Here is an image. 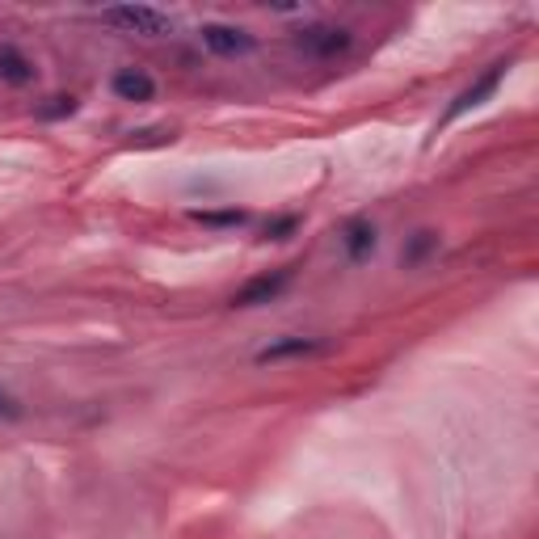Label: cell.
I'll return each mask as SVG.
<instances>
[{
	"label": "cell",
	"instance_id": "277c9868",
	"mask_svg": "<svg viewBox=\"0 0 539 539\" xmlns=\"http://www.w3.org/2000/svg\"><path fill=\"white\" fill-rule=\"evenodd\" d=\"M291 283V274L287 270H278V274H262V278H253V283H245L241 291H236L232 304L236 308H257V304H270V299L278 295Z\"/></svg>",
	"mask_w": 539,
	"mask_h": 539
},
{
	"label": "cell",
	"instance_id": "8fae6325",
	"mask_svg": "<svg viewBox=\"0 0 539 539\" xmlns=\"http://www.w3.org/2000/svg\"><path fill=\"white\" fill-rule=\"evenodd\" d=\"M0 417H22V409L13 405V396H9V392H0Z\"/></svg>",
	"mask_w": 539,
	"mask_h": 539
},
{
	"label": "cell",
	"instance_id": "8992f818",
	"mask_svg": "<svg viewBox=\"0 0 539 539\" xmlns=\"http://www.w3.org/2000/svg\"><path fill=\"white\" fill-rule=\"evenodd\" d=\"M325 346L312 342V337H283L266 350H257V363H283V358H308V354H321Z\"/></svg>",
	"mask_w": 539,
	"mask_h": 539
},
{
	"label": "cell",
	"instance_id": "6da1fadb",
	"mask_svg": "<svg viewBox=\"0 0 539 539\" xmlns=\"http://www.w3.org/2000/svg\"><path fill=\"white\" fill-rule=\"evenodd\" d=\"M102 17L110 26L127 30V34H144V38H161V34L173 30V17L161 13V9H152V5H114Z\"/></svg>",
	"mask_w": 539,
	"mask_h": 539
},
{
	"label": "cell",
	"instance_id": "9c48e42d",
	"mask_svg": "<svg viewBox=\"0 0 539 539\" xmlns=\"http://www.w3.org/2000/svg\"><path fill=\"white\" fill-rule=\"evenodd\" d=\"M346 249H350V257H367L375 249V228L371 224H350L346 228Z\"/></svg>",
	"mask_w": 539,
	"mask_h": 539
},
{
	"label": "cell",
	"instance_id": "5b68a950",
	"mask_svg": "<svg viewBox=\"0 0 539 539\" xmlns=\"http://www.w3.org/2000/svg\"><path fill=\"white\" fill-rule=\"evenodd\" d=\"M502 76H506V64H493V68H489V72H485V76H481V81H476L472 89L459 93V97H455V106L447 110V123H451V118H459V114L476 110V106H481L489 93H497V85H502Z\"/></svg>",
	"mask_w": 539,
	"mask_h": 539
},
{
	"label": "cell",
	"instance_id": "7a4b0ae2",
	"mask_svg": "<svg viewBox=\"0 0 539 539\" xmlns=\"http://www.w3.org/2000/svg\"><path fill=\"white\" fill-rule=\"evenodd\" d=\"M295 43L304 47V51H312V55L329 59V55H342L350 47V34L337 30V26H304V30L295 34Z\"/></svg>",
	"mask_w": 539,
	"mask_h": 539
},
{
	"label": "cell",
	"instance_id": "ba28073f",
	"mask_svg": "<svg viewBox=\"0 0 539 539\" xmlns=\"http://www.w3.org/2000/svg\"><path fill=\"white\" fill-rule=\"evenodd\" d=\"M0 81L26 85V81H34V64L17 47H0Z\"/></svg>",
	"mask_w": 539,
	"mask_h": 539
},
{
	"label": "cell",
	"instance_id": "52a82bcc",
	"mask_svg": "<svg viewBox=\"0 0 539 539\" xmlns=\"http://www.w3.org/2000/svg\"><path fill=\"white\" fill-rule=\"evenodd\" d=\"M114 93L123 97V102H148V97L156 93V85H152V76H148V72L127 68V72H118V76H114Z\"/></svg>",
	"mask_w": 539,
	"mask_h": 539
},
{
	"label": "cell",
	"instance_id": "3957f363",
	"mask_svg": "<svg viewBox=\"0 0 539 539\" xmlns=\"http://www.w3.org/2000/svg\"><path fill=\"white\" fill-rule=\"evenodd\" d=\"M203 47L215 55H245V51H253V34L211 22V26H203Z\"/></svg>",
	"mask_w": 539,
	"mask_h": 539
},
{
	"label": "cell",
	"instance_id": "30bf717a",
	"mask_svg": "<svg viewBox=\"0 0 539 539\" xmlns=\"http://www.w3.org/2000/svg\"><path fill=\"white\" fill-rule=\"evenodd\" d=\"M430 245H434V236H430V232H417V241H413V249L405 253V262H417V257H422Z\"/></svg>",
	"mask_w": 539,
	"mask_h": 539
}]
</instances>
